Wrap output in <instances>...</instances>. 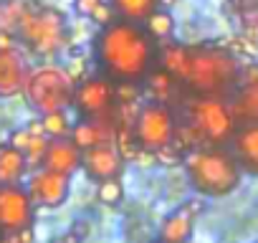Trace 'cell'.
<instances>
[{"label":"cell","instance_id":"1","mask_svg":"<svg viewBox=\"0 0 258 243\" xmlns=\"http://www.w3.org/2000/svg\"><path fill=\"white\" fill-rule=\"evenodd\" d=\"M157 43L142 23L111 21L101 26L91 41L94 64L116 86H140L157 66Z\"/></svg>","mask_w":258,"mask_h":243},{"label":"cell","instance_id":"2","mask_svg":"<svg viewBox=\"0 0 258 243\" xmlns=\"http://www.w3.org/2000/svg\"><path fill=\"white\" fill-rule=\"evenodd\" d=\"M240 69L243 64L238 61V56L223 46H213V43L190 46L182 86L190 96L230 99V94L238 86Z\"/></svg>","mask_w":258,"mask_h":243},{"label":"cell","instance_id":"3","mask_svg":"<svg viewBox=\"0 0 258 243\" xmlns=\"http://www.w3.org/2000/svg\"><path fill=\"white\" fill-rule=\"evenodd\" d=\"M182 165L192 190L205 198L230 195L243 177L228 147H192L182 157Z\"/></svg>","mask_w":258,"mask_h":243},{"label":"cell","instance_id":"4","mask_svg":"<svg viewBox=\"0 0 258 243\" xmlns=\"http://www.w3.org/2000/svg\"><path fill=\"white\" fill-rule=\"evenodd\" d=\"M185 130L192 142L203 147H225L230 145L238 122L230 111L228 99L215 96H187L185 101Z\"/></svg>","mask_w":258,"mask_h":243},{"label":"cell","instance_id":"5","mask_svg":"<svg viewBox=\"0 0 258 243\" xmlns=\"http://www.w3.org/2000/svg\"><path fill=\"white\" fill-rule=\"evenodd\" d=\"M177 127H180V122L170 104L147 99L145 104L137 106L132 116V142L137 145V150L157 155L175 145Z\"/></svg>","mask_w":258,"mask_h":243},{"label":"cell","instance_id":"6","mask_svg":"<svg viewBox=\"0 0 258 243\" xmlns=\"http://www.w3.org/2000/svg\"><path fill=\"white\" fill-rule=\"evenodd\" d=\"M18 41L36 56H56L69 43V26L66 16L56 8H36L28 11L18 28Z\"/></svg>","mask_w":258,"mask_h":243},{"label":"cell","instance_id":"7","mask_svg":"<svg viewBox=\"0 0 258 243\" xmlns=\"http://www.w3.org/2000/svg\"><path fill=\"white\" fill-rule=\"evenodd\" d=\"M74 86L76 81L66 74V69L61 66H38L31 71L23 96L28 101V106L46 116V114H56V111H66L71 106L74 99Z\"/></svg>","mask_w":258,"mask_h":243},{"label":"cell","instance_id":"8","mask_svg":"<svg viewBox=\"0 0 258 243\" xmlns=\"http://www.w3.org/2000/svg\"><path fill=\"white\" fill-rule=\"evenodd\" d=\"M119 106V86L109 81L104 74H86L74 86L71 109H76L79 119L106 116L114 114Z\"/></svg>","mask_w":258,"mask_h":243},{"label":"cell","instance_id":"9","mask_svg":"<svg viewBox=\"0 0 258 243\" xmlns=\"http://www.w3.org/2000/svg\"><path fill=\"white\" fill-rule=\"evenodd\" d=\"M36 220V205L26 185H0V235L28 230Z\"/></svg>","mask_w":258,"mask_h":243},{"label":"cell","instance_id":"10","mask_svg":"<svg viewBox=\"0 0 258 243\" xmlns=\"http://www.w3.org/2000/svg\"><path fill=\"white\" fill-rule=\"evenodd\" d=\"M238 125H258V64H245L238 86L228 99Z\"/></svg>","mask_w":258,"mask_h":243},{"label":"cell","instance_id":"11","mask_svg":"<svg viewBox=\"0 0 258 243\" xmlns=\"http://www.w3.org/2000/svg\"><path fill=\"white\" fill-rule=\"evenodd\" d=\"M26 190L33 200L36 208H61L66 200H69V193H71V177H63V175H56V172H48V170H33L28 183H26Z\"/></svg>","mask_w":258,"mask_h":243},{"label":"cell","instance_id":"12","mask_svg":"<svg viewBox=\"0 0 258 243\" xmlns=\"http://www.w3.org/2000/svg\"><path fill=\"white\" fill-rule=\"evenodd\" d=\"M116 135H119V116L114 111V114H106V116H91V119L74 122L69 137L84 152V150H91V147H99V145L116 142Z\"/></svg>","mask_w":258,"mask_h":243},{"label":"cell","instance_id":"13","mask_svg":"<svg viewBox=\"0 0 258 243\" xmlns=\"http://www.w3.org/2000/svg\"><path fill=\"white\" fill-rule=\"evenodd\" d=\"M81 170H84V175L91 183L114 180L124 170V155H121V150H119L116 142L84 150V155H81Z\"/></svg>","mask_w":258,"mask_h":243},{"label":"cell","instance_id":"14","mask_svg":"<svg viewBox=\"0 0 258 243\" xmlns=\"http://www.w3.org/2000/svg\"><path fill=\"white\" fill-rule=\"evenodd\" d=\"M28 76H31V66L16 46L0 48V99L23 94Z\"/></svg>","mask_w":258,"mask_h":243},{"label":"cell","instance_id":"15","mask_svg":"<svg viewBox=\"0 0 258 243\" xmlns=\"http://www.w3.org/2000/svg\"><path fill=\"white\" fill-rule=\"evenodd\" d=\"M81 155L84 152L76 147V142L71 137L48 140L46 152H43V160H41V170H48V172L71 177L76 170H81Z\"/></svg>","mask_w":258,"mask_h":243},{"label":"cell","instance_id":"16","mask_svg":"<svg viewBox=\"0 0 258 243\" xmlns=\"http://www.w3.org/2000/svg\"><path fill=\"white\" fill-rule=\"evenodd\" d=\"M228 150L235 157L240 172L258 177V125H238Z\"/></svg>","mask_w":258,"mask_h":243},{"label":"cell","instance_id":"17","mask_svg":"<svg viewBox=\"0 0 258 243\" xmlns=\"http://www.w3.org/2000/svg\"><path fill=\"white\" fill-rule=\"evenodd\" d=\"M31 165L21 150L13 145H0V185H23Z\"/></svg>","mask_w":258,"mask_h":243},{"label":"cell","instance_id":"18","mask_svg":"<svg viewBox=\"0 0 258 243\" xmlns=\"http://www.w3.org/2000/svg\"><path fill=\"white\" fill-rule=\"evenodd\" d=\"M192 220L195 218L185 208L172 210L160 225V243H190V238L195 233V223Z\"/></svg>","mask_w":258,"mask_h":243},{"label":"cell","instance_id":"19","mask_svg":"<svg viewBox=\"0 0 258 243\" xmlns=\"http://www.w3.org/2000/svg\"><path fill=\"white\" fill-rule=\"evenodd\" d=\"M145 86H147L150 96H152L155 101H162V104H170L172 96L180 94V89H185L175 76H170V74H167L165 69H160V66H155V69L150 71V76L145 79Z\"/></svg>","mask_w":258,"mask_h":243},{"label":"cell","instance_id":"20","mask_svg":"<svg viewBox=\"0 0 258 243\" xmlns=\"http://www.w3.org/2000/svg\"><path fill=\"white\" fill-rule=\"evenodd\" d=\"M116 18L132 21V23H145L157 8L160 0H109Z\"/></svg>","mask_w":258,"mask_h":243},{"label":"cell","instance_id":"21","mask_svg":"<svg viewBox=\"0 0 258 243\" xmlns=\"http://www.w3.org/2000/svg\"><path fill=\"white\" fill-rule=\"evenodd\" d=\"M142 26H145V31L152 36V41H155L157 46L172 41V36H175V18H172V13H170L167 8H157Z\"/></svg>","mask_w":258,"mask_h":243},{"label":"cell","instance_id":"22","mask_svg":"<svg viewBox=\"0 0 258 243\" xmlns=\"http://www.w3.org/2000/svg\"><path fill=\"white\" fill-rule=\"evenodd\" d=\"M230 6L240 28L258 33V0H230Z\"/></svg>","mask_w":258,"mask_h":243},{"label":"cell","instance_id":"23","mask_svg":"<svg viewBox=\"0 0 258 243\" xmlns=\"http://www.w3.org/2000/svg\"><path fill=\"white\" fill-rule=\"evenodd\" d=\"M41 127H43V135L48 140H56V137H69L71 135L74 122H69L66 111H56V114L41 116Z\"/></svg>","mask_w":258,"mask_h":243},{"label":"cell","instance_id":"24","mask_svg":"<svg viewBox=\"0 0 258 243\" xmlns=\"http://www.w3.org/2000/svg\"><path fill=\"white\" fill-rule=\"evenodd\" d=\"M96 198H99V203H104V205H109V208L119 205V203L124 200V185H121V180L114 177V180H104V183H99V188H96Z\"/></svg>","mask_w":258,"mask_h":243},{"label":"cell","instance_id":"25","mask_svg":"<svg viewBox=\"0 0 258 243\" xmlns=\"http://www.w3.org/2000/svg\"><path fill=\"white\" fill-rule=\"evenodd\" d=\"M89 21H94L99 28H101V26H109L111 21H116V13H114V8H111L109 0H101V3L96 6V11L89 16Z\"/></svg>","mask_w":258,"mask_h":243},{"label":"cell","instance_id":"26","mask_svg":"<svg viewBox=\"0 0 258 243\" xmlns=\"http://www.w3.org/2000/svg\"><path fill=\"white\" fill-rule=\"evenodd\" d=\"M36 135H31L28 132V127L26 130H18V132H13L11 135V140H8V145H13L16 150H21L23 155H26V150H28V145H31V140H33Z\"/></svg>","mask_w":258,"mask_h":243},{"label":"cell","instance_id":"27","mask_svg":"<svg viewBox=\"0 0 258 243\" xmlns=\"http://www.w3.org/2000/svg\"><path fill=\"white\" fill-rule=\"evenodd\" d=\"M101 3V0H74V8H76V13L79 16H84V18H89L94 11H96V6Z\"/></svg>","mask_w":258,"mask_h":243},{"label":"cell","instance_id":"28","mask_svg":"<svg viewBox=\"0 0 258 243\" xmlns=\"http://www.w3.org/2000/svg\"><path fill=\"white\" fill-rule=\"evenodd\" d=\"M182 208H185V210H187V213L195 218V215H200V213L205 210V200H203V198H190V200H187Z\"/></svg>","mask_w":258,"mask_h":243},{"label":"cell","instance_id":"29","mask_svg":"<svg viewBox=\"0 0 258 243\" xmlns=\"http://www.w3.org/2000/svg\"><path fill=\"white\" fill-rule=\"evenodd\" d=\"M71 233H74L79 240H84V238H86V233H89V223H86V220H79V223L71 228Z\"/></svg>","mask_w":258,"mask_h":243},{"label":"cell","instance_id":"30","mask_svg":"<svg viewBox=\"0 0 258 243\" xmlns=\"http://www.w3.org/2000/svg\"><path fill=\"white\" fill-rule=\"evenodd\" d=\"M162 6H172V3H177V0H160Z\"/></svg>","mask_w":258,"mask_h":243}]
</instances>
